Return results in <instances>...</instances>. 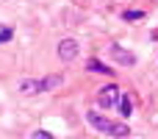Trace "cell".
Instances as JSON below:
<instances>
[{"label":"cell","instance_id":"6da1fadb","mask_svg":"<svg viewBox=\"0 0 158 139\" xmlns=\"http://www.w3.org/2000/svg\"><path fill=\"white\" fill-rule=\"evenodd\" d=\"M86 117H89V123H92L97 131H103V134H117V137H125V134H128V125H122V123H111V120L103 117L100 111H89Z\"/></svg>","mask_w":158,"mask_h":139},{"label":"cell","instance_id":"7a4b0ae2","mask_svg":"<svg viewBox=\"0 0 158 139\" xmlns=\"http://www.w3.org/2000/svg\"><path fill=\"white\" fill-rule=\"evenodd\" d=\"M119 86L117 84H108V86H103L100 92H97V103L103 106V109H114V106H119Z\"/></svg>","mask_w":158,"mask_h":139},{"label":"cell","instance_id":"3957f363","mask_svg":"<svg viewBox=\"0 0 158 139\" xmlns=\"http://www.w3.org/2000/svg\"><path fill=\"white\" fill-rule=\"evenodd\" d=\"M78 53H81V45L75 39H61L58 42V59L61 61H72V59H78Z\"/></svg>","mask_w":158,"mask_h":139},{"label":"cell","instance_id":"277c9868","mask_svg":"<svg viewBox=\"0 0 158 139\" xmlns=\"http://www.w3.org/2000/svg\"><path fill=\"white\" fill-rule=\"evenodd\" d=\"M111 56H114L119 64H125V67H133V64H136V56L128 53V50H122L119 45H111Z\"/></svg>","mask_w":158,"mask_h":139},{"label":"cell","instance_id":"5b68a950","mask_svg":"<svg viewBox=\"0 0 158 139\" xmlns=\"http://www.w3.org/2000/svg\"><path fill=\"white\" fill-rule=\"evenodd\" d=\"M19 92L22 95H36V92H44V86L36 78H25V81H19Z\"/></svg>","mask_w":158,"mask_h":139},{"label":"cell","instance_id":"8992f818","mask_svg":"<svg viewBox=\"0 0 158 139\" xmlns=\"http://www.w3.org/2000/svg\"><path fill=\"white\" fill-rule=\"evenodd\" d=\"M61 81H64V75H47V78H42V86H44V92H50V89L61 86Z\"/></svg>","mask_w":158,"mask_h":139},{"label":"cell","instance_id":"52a82bcc","mask_svg":"<svg viewBox=\"0 0 158 139\" xmlns=\"http://www.w3.org/2000/svg\"><path fill=\"white\" fill-rule=\"evenodd\" d=\"M89 70H92V72H111V67H106V64H100L97 59H89Z\"/></svg>","mask_w":158,"mask_h":139},{"label":"cell","instance_id":"ba28073f","mask_svg":"<svg viewBox=\"0 0 158 139\" xmlns=\"http://www.w3.org/2000/svg\"><path fill=\"white\" fill-rule=\"evenodd\" d=\"M131 111H133V103H131L128 98H122V100H119V114H122V117H131Z\"/></svg>","mask_w":158,"mask_h":139},{"label":"cell","instance_id":"9c48e42d","mask_svg":"<svg viewBox=\"0 0 158 139\" xmlns=\"http://www.w3.org/2000/svg\"><path fill=\"white\" fill-rule=\"evenodd\" d=\"M144 14L142 11H125V20H142Z\"/></svg>","mask_w":158,"mask_h":139},{"label":"cell","instance_id":"30bf717a","mask_svg":"<svg viewBox=\"0 0 158 139\" xmlns=\"http://www.w3.org/2000/svg\"><path fill=\"white\" fill-rule=\"evenodd\" d=\"M33 139H53V134H47V131H36Z\"/></svg>","mask_w":158,"mask_h":139},{"label":"cell","instance_id":"8fae6325","mask_svg":"<svg viewBox=\"0 0 158 139\" xmlns=\"http://www.w3.org/2000/svg\"><path fill=\"white\" fill-rule=\"evenodd\" d=\"M11 39V31H0V42H8Z\"/></svg>","mask_w":158,"mask_h":139}]
</instances>
